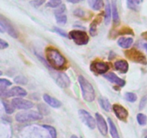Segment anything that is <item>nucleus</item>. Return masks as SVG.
I'll use <instances>...</instances> for the list:
<instances>
[{
    "mask_svg": "<svg viewBox=\"0 0 147 138\" xmlns=\"http://www.w3.org/2000/svg\"><path fill=\"white\" fill-rule=\"evenodd\" d=\"M90 70L98 74H104L109 70V66L105 62H93L90 65Z\"/></svg>",
    "mask_w": 147,
    "mask_h": 138,
    "instance_id": "obj_9",
    "label": "nucleus"
},
{
    "mask_svg": "<svg viewBox=\"0 0 147 138\" xmlns=\"http://www.w3.org/2000/svg\"><path fill=\"white\" fill-rule=\"evenodd\" d=\"M54 30L57 33H58L60 35L63 36V37H67V34L64 31V30H61V29L58 28V27H55L54 28Z\"/></svg>",
    "mask_w": 147,
    "mask_h": 138,
    "instance_id": "obj_37",
    "label": "nucleus"
},
{
    "mask_svg": "<svg viewBox=\"0 0 147 138\" xmlns=\"http://www.w3.org/2000/svg\"><path fill=\"white\" fill-rule=\"evenodd\" d=\"M0 85L4 86H9L11 85V82L5 78H0Z\"/></svg>",
    "mask_w": 147,
    "mask_h": 138,
    "instance_id": "obj_36",
    "label": "nucleus"
},
{
    "mask_svg": "<svg viewBox=\"0 0 147 138\" xmlns=\"http://www.w3.org/2000/svg\"><path fill=\"white\" fill-rule=\"evenodd\" d=\"M114 67L116 70L122 73H126L129 70V64L127 61L124 60H119L114 63Z\"/></svg>",
    "mask_w": 147,
    "mask_h": 138,
    "instance_id": "obj_16",
    "label": "nucleus"
},
{
    "mask_svg": "<svg viewBox=\"0 0 147 138\" xmlns=\"http://www.w3.org/2000/svg\"><path fill=\"white\" fill-rule=\"evenodd\" d=\"M67 1L70 3H73V4H76V3L80 2V0H68Z\"/></svg>",
    "mask_w": 147,
    "mask_h": 138,
    "instance_id": "obj_41",
    "label": "nucleus"
},
{
    "mask_svg": "<svg viewBox=\"0 0 147 138\" xmlns=\"http://www.w3.org/2000/svg\"><path fill=\"white\" fill-rule=\"evenodd\" d=\"M37 108L39 109V112L42 115H47L50 113V110H49L48 108L45 106V104H42V103H40L37 106Z\"/></svg>",
    "mask_w": 147,
    "mask_h": 138,
    "instance_id": "obj_30",
    "label": "nucleus"
},
{
    "mask_svg": "<svg viewBox=\"0 0 147 138\" xmlns=\"http://www.w3.org/2000/svg\"><path fill=\"white\" fill-rule=\"evenodd\" d=\"M2 103L3 105H4V109H5L6 113L8 114H12L14 112V107L12 105L9 103L8 102L5 101H3Z\"/></svg>",
    "mask_w": 147,
    "mask_h": 138,
    "instance_id": "obj_25",
    "label": "nucleus"
},
{
    "mask_svg": "<svg viewBox=\"0 0 147 138\" xmlns=\"http://www.w3.org/2000/svg\"><path fill=\"white\" fill-rule=\"evenodd\" d=\"M134 40L133 38L129 37H120L118 40V45L122 48L127 49L131 46L133 44Z\"/></svg>",
    "mask_w": 147,
    "mask_h": 138,
    "instance_id": "obj_17",
    "label": "nucleus"
},
{
    "mask_svg": "<svg viewBox=\"0 0 147 138\" xmlns=\"http://www.w3.org/2000/svg\"><path fill=\"white\" fill-rule=\"evenodd\" d=\"M16 120L18 122L24 123V122H32V121L40 120L42 119V115L40 112L35 111H28V112H20L15 116Z\"/></svg>",
    "mask_w": 147,
    "mask_h": 138,
    "instance_id": "obj_3",
    "label": "nucleus"
},
{
    "mask_svg": "<svg viewBox=\"0 0 147 138\" xmlns=\"http://www.w3.org/2000/svg\"><path fill=\"white\" fill-rule=\"evenodd\" d=\"M113 110L118 119L123 122H126L127 120L129 112L123 106L118 104V103H115L113 106Z\"/></svg>",
    "mask_w": 147,
    "mask_h": 138,
    "instance_id": "obj_10",
    "label": "nucleus"
},
{
    "mask_svg": "<svg viewBox=\"0 0 147 138\" xmlns=\"http://www.w3.org/2000/svg\"><path fill=\"white\" fill-rule=\"evenodd\" d=\"M103 76H104L105 78L107 79L108 80H109V81L111 82V83H116V84L119 85L121 87H123V86H124L125 84H126V81H125L124 80L118 77V76L113 73H109L106 75H104Z\"/></svg>",
    "mask_w": 147,
    "mask_h": 138,
    "instance_id": "obj_14",
    "label": "nucleus"
},
{
    "mask_svg": "<svg viewBox=\"0 0 147 138\" xmlns=\"http://www.w3.org/2000/svg\"><path fill=\"white\" fill-rule=\"evenodd\" d=\"M108 121H109V127H110V133L111 135L112 138H120L119 132H118L117 129H116V125L114 124L113 121L110 118H108Z\"/></svg>",
    "mask_w": 147,
    "mask_h": 138,
    "instance_id": "obj_20",
    "label": "nucleus"
},
{
    "mask_svg": "<svg viewBox=\"0 0 147 138\" xmlns=\"http://www.w3.org/2000/svg\"><path fill=\"white\" fill-rule=\"evenodd\" d=\"M14 82L16 83H18V84H21V85H25L27 84V82H28V80L26 77L23 76H17L16 78H14Z\"/></svg>",
    "mask_w": 147,
    "mask_h": 138,
    "instance_id": "obj_28",
    "label": "nucleus"
},
{
    "mask_svg": "<svg viewBox=\"0 0 147 138\" xmlns=\"http://www.w3.org/2000/svg\"><path fill=\"white\" fill-rule=\"evenodd\" d=\"M0 25L3 27L4 31H7L10 36H11L14 38L18 37V32L15 30L9 20H7L5 17L0 14Z\"/></svg>",
    "mask_w": 147,
    "mask_h": 138,
    "instance_id": "obj_6",
    "label": "nucleus"
},
{
    "mask_svg": "<svg viewBox=\"0 0 147 138\" xmlns=\"http://www.w3.org/2000/svg\"><path fill=\"white\" fill-rule=\"evenodd\" d=\"M65 10V6L64 4L60 6V7L59 9H57L56 11H55V15H58V14H63V13L64 12Z\"/></svg>",
    "mask_w": 147,
    "mask_h": 138,
    "instance_id": "obj_38",
    "label": "nucleus"
},
{
    "mask_svg": "<svg viewBox=\"0 0 147 138\" xmlns=\"http://www.w3.org/2000/svg\"><path fill=\"white\" fill-rule=\"evenodd\" d=\"M70 138H78V137L76 136V135H72L71 137H70Z\"/></svg>",
    "mask_w": 147,
    "mask_h": 138,
    "instance_id": "obj_45",
    "label": "nucleus"
},
{
    "mask_svg": "<svg viewBox=\"0 0 147 138\" xmlns=\"http://www.w3.org/2000/svg\"><path fill=\"white\" fill-rule=\"evenodd\" d=\"M55 81L61 88H67L70 84V78L65 73H58L56 74Z\"/></svg>",
    "mask_w": 147,
    "mask_h": 138,
    "instance_id": "obj_13",
    "label": "nucleus"
},
{
    "mask_svg": "<svg viewBox=\"0 0 147 138\" xmlns=\"http://www.w3.org/2000/svg\"><path fill=\"white\" fill-rule=\"evenodd\" d=\"M1 75H2V72H1V70H0V76H1Z\"/></svg>",
    "mask_w": 147,
    "mask_h": 138,
    "instance_id": "obj_46",
    "label": "nucleus"
},
{
    "mask_svg": "<svg viewBox=\"0 0 147 138\" xmlns=\"http://www.w3.org/2000/svg\"><path fill=\"white\" fill-rule=\"evenodd\" d=\"M124 54L127 58L132 60V61L144 65L147 64V60L144 55L141 53L140 51L136 50V49L133 48L131 49V50H126Z\"/></svg>",
    "mask_w": 147,
    "mask_h": 138,
    "instance_id": "obj_5",
    "label": "nucleus"
},
{
    "mask_svg": "<svg viewBox=\"0 0 147 138\" xmlns=\"http://www.w3.org/2000/svg\"><path fill=\"white\" fill-rule=\"evenodd\" d=\"M96 121L97 122V126L99 131L103 135H106L108 133V125L104 118L100 114L96 113Z\"/></svg>",
    "mask_w": 147,
    "mask_h": 138,
    "instance_id": "obj_11",
    "label": "nucleus"
},
{
    "mask_svg": "<svg viewBox=\"0 0 147 138\" xmlns=\"http://www.w3.org/2000/svg\"><path fill=\"white\" fill-rule=\"evenodd\" d=\"M134 34L133 31H132L131 29H130L129 27H122L119 32H118V34Z\"/></svg>",
    "mask_w": 147,
    "mask_h": 138,
    "instance_id": "obj_33",
    "label": "nucleus"
},
{
    "mask_svg": "<svg viewBox=\"0 0 147 138\" xmlns=\"http://www.w3.org/2000/svg\"><path fill=\"white\" fill-rule=\"evenodd\" d=\"M42 126L49 132L50 138H57V132H56V129L53 126L46 124L42 125Z\"/></svg>",
    "mask_w": 147,
    "mask_h": 138,
    "instance_id": "obj_24",
    "label": "nucleus"
},
{
    "mask_svg": "<svg viewBox=\"0 0 147 138\" xmlns=\"http://www.w3.org/2000/svg\"><path fill=\"white\" fill-rule=\"evenodd\" d=\"M62 1L60 0H51L49 1L46 4V6L47 7H52V8H56V7H60L61 5Z\"/></svg>",
    "mask_w": 147,
    "mask_h": 138,
    "instance_id": "obj_31",
    "label": "nucleus"
},
{
    "mask_svg": "<svg viewBox=\"0 0 147 138\" xmlns=\"http://www.w3.org/2000/svg\"><path fill=\"white\" fill-rule=\"evenodd\" d=\"M88 4L93 9L96 11L100 10L103 7V1L101 0H90L88 1Z\"/></svg>",
    "mask_w": 147,
    "mask_h": 138,
    "instance_id": "obj_21",
    "label": "nucleus"
},
{
    "mask_svg": "<svg viewBox=\"0 0 147 138\" xmlns=\"http://www.w3.org/2000/svg\"><path fill=\"white\" fill-rule=\"evenodd\" d=\"M142 37H144V38L146 39V40H147V32H146L142 33Z\"/></svg>",
    "mask_w": 147,
    "mask_h": 138,
    "instance_id": "obj_42",
    "label": "nucleus"
},
{
    "mask_svg": "<svg viewBox=\"0 0 147 138\" xmlns=\"http://www.w3.org/2000/svg\"><path fill=\"white\" fill-rule=\"evenodd\" d=\"M45 2V1L44 0H34V1H31L30 3L31 4V5L32 6V7L37 8V7H40L42 4H44Z\"/></svg>",
    "mask_w": 147,
    "mask_h": 138,
    "instance_id": "obj_34",
    "label": "nucleus"
},
{
    "mask_svg": "<svg viewBox=\"0 0 147 138\" xmlns=\"http://www.w3.org/2000/svg\"><path fill=\"white\" fill-rule=\"evenodd\" d=\"M139 3H141V1L129 0V1H127V6L129 9H131L134 10V11H137L138 6H139Z\"/></svg>",
    "mask_w": 147,
    "mask_h": 138,
    "instance_id": "obj_26",
    "label": "nucleus"
},
{
    "mask_svg": "<svg viewBox=\"0 0 147 138\" xmlns=\"http://www.w3.org/2000/svg\"><path fill=\"white\" fill-rule=\"evenodd\" d=\"M69 36L78 45H84L89 41V37L87 33L82 30H72L69 32Z\"/></svg>",
    "mask_w": 147,
    "mask_h": 138,
    "instance_id": "obj_4",
    "label": "nucleus"
},
{
    "mask_svg": "<svg viewBox=\"0 0 147 138\" xmlns=\"http://www.w3.org/2000/svg\"><path fill=\"white\" fill-rule=\"evenodd\" d=\"M11 105L18 109H30L34 106L32 101L20 98H15L11 100Z\"/></svg>",
    "mask_w": 147,
    "mask_h": 138,
    "instance_id": "obj_8",
    "label": "nucleus"
},
{
    "mask_svg": "<svg viewBox=\"0 0 147 138\" xmlns=\"http://www.w3.org/2000/svg\"><path fill=\"white\" fill-rule=\"evenodd\" d=\"M144 47L145 50H146V52H147V43H145V44L144 45Z\"/></svg>",
    "mask_w": 147,
    "mask_h": 138,
    "instance_id": "obj_44",
    "label": "nucleus"
},
{
    "mask_svg": "<svg viewBox=\"0 0 147 138\" xmlns=\"http://www.w3.org/2000/svg\"><path fill=\"white\" fill-rule=\"evenodd\" d=\"M43 99L45 100V101L47 103L48 105H50V106L53 108H59L60 106H61L62 103L57 99H55V98L52 97L50 95L48 94H44L43 95Z\"/></svg>",
    "mask_w": 147,
    "mask_h": 138,
    "instance_id": "obj_15",
    "label": "nucleus"
},
{
    "mask_svg": "<svg viewBox=\"0 0 147 138\" xmlns=\"http://www.w3.org/2000/svg\"><path fill=\"white\" fill-rule=\"evenodd\" d=\"M146 101H147V96H144V97L142 99V100H141L140 104H139V109H143V108L144 107L145 105H146Z\"/></svg>",
    "mask_w": 147,
    "mask_h": 138,
    "instance_id": "obj_40",
    "label": "nucleus"
},
{
    "mask_svg": "<svg viewBox=\"0 0 147 138\" xmlns=\"http://www.w3.org/2000/svg\"><path fill=\"white\" fill-rule=\"evenodd\" d=\"M8 47H9L8 43H7L5 40L0 38V50H3V49H5Z\"/></svg>",
    "mask_w": 147,
    "mask_h": 138,
    "instance_id": "obj_39",
    "label": "nucleus"
},
{
    "mask_svg": "<svg viewBox=\"0 0 147 138\" xmlns=\"http://www.w3.org/2000/svg\"><path fill=\"white\" fill-rule=\"evenodd\" d=\"M45 56L47 62L52 68L57 70H62L66 66V59L64 56L57 50L53 47L46 48Z\"/></svg>",
    "mask_w": 147,
    "mask_h": 138,
    "instance_id": "obj_1",
    "label": "nucleus"
},
{
    "mask_svg": "<svg viewBox=\"0 0 147 138\" xmlns=\"http://www.w3.org/2000/svg\"><path fill=\"white\" fill-rule=\"evenodd\" d=\"M99 103H100V106L106 112H110L111 106L110 102H109V101L107 99H105V98H100V99H99Z\"/></svg>",
    "mask_w": 147,
    "mask_h": 138,
    "instance_id": "obj_23",
    "label": "nucleus"
},
{
    "mask_svg": "<svg viewBox=\"0 0 147 138\" xmlns=\"http://www.w3.org/2000/svg\"><path fill=\"white\" fill-rule=\"evenodd\" d=\"M145 138H147V136H146V137H145Z\"/></svg>",
    "mask_w": 147,
    "mask_h": 138,
    "instance_id": "obj_47",
    "label": "nucleus"
},
{
    "mask_svg": "<svg viewBox=\"0 0 147 138\" xmlns=\"http://www.w3.org/2000/svg\"><path fill=\"white\" fill-rule=\"evenodd\" d=\"M101 22V17L98 16L90 24V33L92 36H95L97 34V26Z\"/></svg>",
    "mask_w": 147,
    "mask_h": 138,
    "instance_id": "obj_18",
    "label": "nucleus"
},
{
    "mask_svg": "<svg viewBox=\"0 0 147 138\" xmlns=\"http://www.w3.org/2000/svg\"><path fill=\"white\" fill-rule=\"evenodd\" d=\"M27 92L23 88L20 86H15L11 88L9 90L7 91L4 93V96L6 97H12V96H27Z\"/></svg>",
    "mask_w": 147,
    "mask_h": 138,
    "instance_id": "obj_12",
    "label": "nucleus"
},
{
    "mask_svg": "<svg viewBox=\"0 0 147 138\" xmlns=\"http://www.w3.org/2000/svg\"><path fill=\"white\" fill-rule=\"evenodd\" d=\"M4 32V30L3 29V27L0 25V32Z\"/></svg>",
    "mask_w": 147,
    "mask_h": 138,
    "instance_id": "obj_43",
    "label": "nucleus"
},
{
    "mask_svg": "<svg viewBox=\"0 0 147 138\" xmlns=\"http://www.w3.org/2000/svg\"><path fill=\"white\" fill-rule=\"evenodd\" d=\"M126 99L129 102H135L137 100V96L136 93H131V92H127L125 94Z\"/></svg>",
    "mask_w": 147,
    "mask_h": 138,
    "instance_id": "obj_29",
    "label": "nucleus"
},
{
    "mask_svg": "<svg viewBox=\"0 0 147 138\" xmlns=\"http://www.w3.org/2000/svg\"><path fill=\"white\" fill-rule=\"evenodd\" d=\"M111 17V8L110 2L107 1L106 2V11H105V23L106 24H109L110 23Z\"/></svg>",
    "mask_w": 147,
    "mask_h": 138,
    "instance_id": "obj_22",
    "label": "nucleus"
},
{
    "mask_svg": "<svg viewBox=\"0 0 147 138\" xmlns=\"http://www.w3.org/2000/svg\"><path fill=\"white\" fill-rule=\"evenodd\" d=\"M56 21L59 24H65L67 22V17L65 14H58V15H55Z\"/></svg>",
    "mask_w": 147,
    "mask_h": 138,
    "instance_id": "obj_32",
    "label": "nucleus"
},
{
    "mask_svg": "<svg viewBox=\"0 0 147 138\" xmlns=\"http://www.w3.org/2000/svg\"><path fill=\"white\" fill-rule=\"evenodd\" d=\"M112 4V12H113V22L116 25H118L120 22V17H119V12H118L117 6H116V1H113Z\"/></svg>",
    "mask_w": 147,
    "mask_h": 138,
    "instance_id": "obj_19",
    "label": "nucleus"
},
{
    "mask_svg": "<svg viewBox=\"0 0 147 138\" xmlns=\"http://www.w3.org/2000/svg\"><path fill=\"white\" fill-rule=\"evenodd\" d=\"M136 119H137V122L140 125H145L146 124L147 122V117L145 114H138L137 116H136Z\"/></svg>",
    "mask_w": 147,
    "mask_h": 138,
    "instance_id": "obj_27",
    "label": "nucleus"
},
{
    "mask_svg": "<svg viewBox=\"0 0 147 138\" xmlns=\"http://www.w3.org/2000/svg\"><path fill=\"white\" fill-rule=\"evenodd\" d=\"M73 14L78 17H83L85 16V12L83 11V9H81L78 8V9H76L74 10V12H73Z\"/></svg>",
    "mask_w": 147,
    "mask_h": 138,
    "instance_id": "obj_35",
    "label": "nucleus"
},
{
    "mask_svg": "<svg viewBox=\"0 0 147 138\" xmlns=\"http://www.w3.org/2000/svg\"><path fill=\"white\" fill-rule=\"evenodd\" d=\"M78 82L80 86L82 94H83L84 100L88 102L94 101L95 98H96V93H95V90L91 83L87 79L85 78L83 76H79Z\"/></svg>",
    "mask_w": 147,
    "mask_h": 138,
    "instance_id": "obj_2",
    "label": "nucleus"
},
{
    "mask_svg": "<svg viewBox=\"0 0 147 138\" xmlns=\"http://www.w3.org/2000/svg\"><path fill=\"white\" fill-rule=\"evenodd\" d=\"M79 117L80 120L86 125H87L90 129H94L96 127V120L94 118L84 109H80L78 111Z\"/></svg>",
    "mask_w": 147,
    "mask_h": 138,
    "instance_id": "obj_7",
    "label": "nucleus"
}]
</instances>
